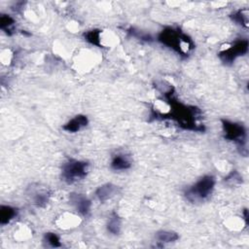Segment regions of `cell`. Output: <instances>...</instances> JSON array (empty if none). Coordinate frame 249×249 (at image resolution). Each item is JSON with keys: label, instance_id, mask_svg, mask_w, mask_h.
<instances>
[{"label": "cell", "instance_id": "obj_21", "mask_svg": "<svg viewBox=\"0 0 249 249\" xmlns=\"http://www.w3.org/2000/svg\"><path fill=\"white\" fill-rule=\"evenodd\" d=\"M44 242L51 246V247H60L61 246V242H60V238L59 236L52 231L46 232L44 235Z\"/></svg>", "mask_w": 249, "mask_h": 249}, {"label": "cell", "instance_id": "obj_12", "mask_svg": "<svg viewBox=\"0 0 249 249\" xmlns=\"http://www.w3.org/2000/svg\"><path fill=\"white\" fill-rule=\"evenodd\" d=\"M225 227L231 231H240L248 225V219L244 217L231 216L225 221Z\"/></svg>", "mask_w": 249, "mask_h": 249}, {"label": "cell", "instance_id": "obj_4", "mask_svg": "<svg viewBox=\"0 0 249 249\" xmlns=\"http://www.w3.org/2000/svg\"><path fill=\"white\" fill-rule=\"evenodd\" d=\"M222 124L225 138L230 141H233L247 153V132L245 126L242 124L231 122L228 120H223Z\"/></svg>", "mask_w": 249, "mask_h": 249}, {"label": "cell", "instance_id": "obj_15", "mask_svg": "<svg viewBox=\"0 0 249 249\" xmlns=\"http://www.w3.org/2000/svg\"><path fill=\"white\" fill-rule=\"evenodd\" d=\"M14 239L18 242H23L29 240L32 237V230L26 225H18L14 231Z\"/></svg>", "mask_w": 249, "mask_h": 249}, {"label": "cell", "instance_id": "obj_6", "mask_svg": "<svg viewBox=\"0 0 249 249\" xmlns=\"http://www.w3.org/2000/svg\"><path fill=\"white\" fill-rule=\"evenodd\" d=\"M248 52V40L239 39L232 44H227L226 48L222 47L218 55L226 64H231L237 57L244 55Z\"/></svg>", "mask_w": 249, "mask_h": 249}, {"label": "cell", "instance_id": "obj_11", "mask_svg": "<svg viewBox=\"0 0 249 249\" xmlns=\"http://www.w3.org/2000/svg\"><path fill=\"white\" fill-rule=\"evenodd\" d=\"M89 124V120L87 118V116L85 115H77L74 118H72L71 120H69L64 125H63V129L65 131L68 132H77L80 129H82L83 127L87 126Z\"/></svg>", "mask_w": 249, "mask_h": 249}, {"label": "cell", "instance_id": "obj_2", "mask_svg": "<svg viewBox=\"0 0 249 249\" xmlns=\"http://www.w3.org/2000/svg\"><path fill=\"white\" fill-rule=\"evenodd\" d=\"M215 177L212 175H204L185 192L187 199L191 202H200L208 198L215 187Z\"/></svg>", "mask_w": 249, "mask_h": 249}, {"label": "cell", "instance_id": "obj_8", "mask_svg": "<svg viewBox=\"0 0 249 249\" xmlns=\"http://www.w3.org/2000/svg\"><path fill=\"white\" fill-rule=\"evenodd\" d=\"M95 62L96 59L94 53L89 50H83L76 55L74 59V65L76 66V69L83 72L89 71L90 68H92Z\"/></svg>", "mask_w": 249, "mask_h": 249}, {"label": "cell", "instance_id": "obj_22", "mask_svg": "<svg viewBox=\"0 0 249 249\" xmlns=\"http://www.w3.org/2000/svg\"><path fill=\"white\" fill-rule=\"evenodd\" d=\"M13 57H14V53L10 49L2 50L0 58H1V61L4 65H9L11 63V61L13 60Z\"/></svg>", "mask_w": 249, "mask_h": 249}, {"label": "cell", "instance_id": "obj_16", "mask_svg": "<svg viewBox=\"0 0 249 249\" xmlns=\"http://www.w3.org/2000/svg\"><path fill=\"white\" fill-rule=\"evenodd\" d=\"M155 238L158 242L171 243V242L177 241L179 239V235L177 232L172 231H159L156 233Z\"/></svg>", "mask_w": 249, "mask_h": 249}, {"label": "cell", "instance_id": "obj_7", "mask_svg": "<svg viewBox=\"0 0 249 249\" xmlns=\"http://www.w3.org/2000/svg\"><path fill=\"white\" fill-rule=\"evenodd\" d=\"M82 223V218L80 214H76L73 212L65 211L61 214H59L56 219L54 220L55 226L62 231H68L73 230L77 227H79Z\"/></svg>", "mask_w": 249, "mask_h": 249}, {"label": "cell", "instance_id": "obj_17", "mask_svg": "<svg viewBox=\"0 0 249 249\" xmlns=\"http://www.w3.org/2000/svg\"><path fill=\"white\" fill-rule=\"evenodd\" d=\"M122 229V223L117 214L113 213L108 219L107 231L112 234H119Z\"/></svg>", "mask_w": 249, "mask_h": 249}, {"label": "cell", "instance_id": "obj_19", "mask_svg": "<svg viewBox=\"0 0 249 249\" xmlns=\"http://www.w3.org/2000/svg\"><path fill=\"white\" fill-rule=\"evenodd\" d=\"M49 197H50V195L47 191H45V190L37 191L33 196L34 204H36L39 207H43L48 203Z\"/></svg>", "mask_w": 249, "mask_h": 249}, {"label": "cell", "instance_id": "obj_18", "mask_svg": "<svg viewBox=\"0 0 249 249\" xmlns=\"http://www.w3.org/2000/svg\"><path fill=\"white\" fill-rule=\"evenodd\" d=\"M232 20H234L237 24L247 27L248 26V10L247 9H240L234 12L231 15Z\"/></svg>", "mask_w": 249, "mask_h": 249}, {"label": "cell", "instance_id": "obj_1", "mask_svg": "<svg viewBox=\"0 0 249 249\" xmlns=\"http://www.w3.org/2000/svg\"><path fill=\"white\" fill-rule=\"evenodd\" d=\"M158 39L161 44L167 46L182 55L189 54L194 49L193 41L177 28H164L159 34Z\"/></svg>", "mask_w": 249, "mask_h": 249}, {"label": "cell", "instance_id": "obj_20", "mask_svg": "<svg viewBox=\"0 0 249 249\" xmlns=\"http://www.w3.org/2000/svg\"><path fill=\"white\" fill-rule=\"evenodd\" d=\"M0 27L2 30L10 34L15 27V19L9 15H2L0 18Z\"/></svg>", "mask_w": 249, "mask_h": 249}, {"label": "cell", "instance_id": "obj_13", "mask_svg": "<svg viewBox=\"0 0 249 249\" xmlns=\"http://www.w3.org/2000/svg\"><path fill=\"white\" fill-rule=\"evenodd\" d=\"M131 165V161L128 156L124 154H117L113 157L111 161V167L114 170H125Z\"/></svg>", "mask_w": 249, "mask_h": 249}, {"label": "cell", "instance_id": "obj_10", "mask_svg": "<svg viewBox=\"0 0 249 249\" xmlns=\"http://www.w3.org/2000/svg\"><path fill=\"white\" fill-rule=\"evenodd\" d=\"M118 194V186L112 183H106L99 186L95 191V196L98 200L104 202Z\"/></svg>", "mask_w": 249, "mask_h": 249}, {"label": "cell", "instance_id": "obj_14", "mask_svg": "<svg viewBox=\"0 0 249 249\" xmlns=\"http://www.w3.org/2000/svg\"><path fill=\"white\" fill-rule=\"evenodd\" d=\"M18 215V209L11 205H1L0 207V223L2 225L10 223Z\"/></svg>", "mask_w": 249, "mask_h": 249}, {"label": "cell", "instance_id": "obj_5", "mask_svg": "<svg viewBox=\"0 0 249 249\" xmlns=\"http://www.w3.org/2000/svg\"><path fill=\"white\" fill-rule=\"evenodd\" d=\"M85 39L91 45L100 48H113L118 44V36L111 30L92 29L84 34Z\"/></svg>", "mask_w": 249, "mask_h": 249}, {"label": "cell", "instance_id": "obj_9", "mask_svg": "<svg viewBox=\"0 0 249 249\" xmlns=\"http://www.w3.org/2000/svg\"><path fill=\"white\" fill-rule=\"evenodd\" d=\"M69 199L71 204L75 207V209L80 215H88L90 211L91 201L84 194L72 193L69 196Z\"/></svg>", "mask_w": 249, "mask_h": 249}, {"label": "cell", "instance_id": "obj_3", "mask_svg": "<svg viewBox=\"0 0 249 249\" xmlns=\"http://www.w3.org/2000/svg\"><path fill=\"white\" fill-rule=\"evenodd\" d=\"M89 167V163L85 160L70 159L62 164L61 177L67 184H73L87 176Z\"/></svg>", "mask_w": 249, "mask_h": 249}]
</instances>
